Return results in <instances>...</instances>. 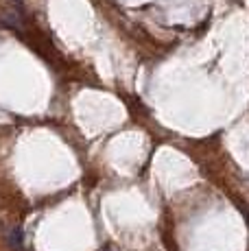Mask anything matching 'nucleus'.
Listing matches in <instances>:
<instances>
[{"label": "nucleus", "instance_id": "1", "mask_svg": "<svg viewBox=\"0 0 249 251\" xmlns=\"http://www.w3.org/2000/svg\"><path fill=\"white\" fill-rule=\"evenodd\" d=\"M7 243L11 245L13 249L22 247V231H20V227H9L7 229Z\"/></svg>", "mask_w": 249, "mask_h": 251}, {"label": "nucleus", "instance_id": "2", "mask_svg": "<svg viewBox=\"0 0 249 251\" xmlns=\"http://www.w3.org/2000/svg\"><path fill=\"white\" fill-rule=\"evenodd\" d=\"M103 251H112V249H109V247H107V249H103Z\"/></svg>", "mask_w": 249, "mask_h": 251}]
</instances>
